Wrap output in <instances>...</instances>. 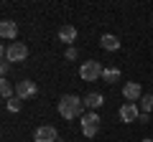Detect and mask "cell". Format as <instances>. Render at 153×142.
<instances>
[{"instance_id": "1", "label": "cell", "mask_w": 153, "mask_h": 142, "mask_svg": "<svg viewBox=\"0 0 153 142\" xmlns=\"http://www.w3.org/2000/svg\"><path fill=\"white\" fill-rule=\"evenodd\" d=\"M82 109H84V99L74 97V94H66V97L59 99V114L64 119H76L82 117Z\"/></svg>"}, {"instance_id": "2", "label": "cell", "mask_w": 153, "mask_h": 142, "mask_svg": "<svg viewBox=\"0 0 153 142\" xmlns=\"http://www.w3.org/2000/svg\"><path fill=\"white\" fill-rule=\"evenodd\" d=\"M3 56H5V61H16V64H21V61H26L28 59V46L26 43H21V41H13L10 46H5L3 48Z\"/></svg>"}, {"instance_id": "3", "label": "cell", "mask_w": 153, "mask_h": 142, "mask_svg": "<svg viewBox=\"0 0 153 142\" xmlns=\"http://www.w3.org/2000/svg\"><path fill=\"white\" fill-rule=\"evenodd\" d=\"M102 74H105V69L100 61H84L82 69H79V76L84 81H97V79H102Z\"/></svg>"}, {"instance_id": "4", "label": "cell", "mask_w": 153, "mask_h": 142, "mask_svg": "<svg viewBox=\"0 0 153 142\" xmlns=\"http://www.w3.org/2000/svg\"><path fill=\"white\" fill-rule=\"evenodd\" d=\"M56 140H59V132L51 124H41L33 132V142H56Z\"/></svg>"}, {"instance_id": "5", "label": "cell", "mask_w": 153, "mask_h": 142, "mask_svg": "<svg viewBox=\"0 0 153 142\" xmlns=\"http://www.w3.org/2000/svg\"><path fill=\"white\" fill-rule=\"evenodd\" d=\"M36 91H38V86H36V81H31V79H23V81H16V97L21 99H31V97H36Z\"/></svg>"}, {"instance_id": "6", "label": "cell", "mask_w": 153, "mask_h": 142, "mask_svg": "<svg viewBox=\"0 0 153 142\" xmlns=\"http://www.w3.org/2000/svg\"><path fill=\"white\" fill-rule=\"evenodd\" d=\"M82 132H84V137H94L100 132V117H97V112H89V114L82 117Z\"/></svg>"}, {"instance_id": "7", "label": "cell", "mask_w": 153, "mask_h": 142, "mask_svg": "<svg viewBox=\"0 0 153 142\" xmlns=\"http://www.w3.org/2000/svg\"><path fill=\"white\" fill-rule=\"evenodd\" d=\"M138 117H140V112H138V104L128 102L120 107V119L123 122H138Z\"/></svg>"}, {"instance_id": "8", "label": "cell", "mask_w": 153, "mask_h": 142, "mask_svg": "<svg viewBox=\"0 0 153 142\" xmlns=\"http://www.w3.org/2000/svg\"><path fill=\"white\" fill-rule=\"evenodd\" d=\"M123 97H125L128 102H138V99L143 97V94H140V84H138V81L125 84V86H123Z\"/></svg>"}, {"instance_id": "9", "label": "cell", "mask_w": 153, "mask_h": 142, "mask_svg": "<svg viewBox=\"0 0 153 142\" xmlns=\"http://www.w3.org/2000/svg\"><path fill=\"white\" fill-rule=\"evenodd\" d=\"M0 36H3V38H16V36H18L16 20H3V23H0Z\"/></svg>"}, {"instance_id": "10", "label": "cell", "mask_w": 153, "mask_h": 142, "mask_svg": "<svg viewBox=\"0 0 153 142\" xmlns=\"http://www.w3.org/2000/svg\"><path fill=\"white\" fill-rule=\"evenodd\" d=\"M100 46H102L105 51H117L120 48V41H117V36H112V33H105L102 38H100Z\"/></svg>"}, {"instance_id": "11", "label": "cell", "mask_w": 153, "mask_h": 142, "mask_svg": "<svg viewBox=\"0 0 153 142\" xmlns=\"http://www.w3.org/2000/svg\"><path fill=\"white\" fill-rule=\"evenodd\" d=\"M59 41H64V43H74V41H76V28L74 26H61L59 28Z\"/></svg>"}, {"instance_id": "12", "label": "cell", "mask_w": 153, "mask_h": 142, "mask_svg": "<svg viewBox=\"0 0 153 142\" xmlns=\"http://www.w3.org/2000/svg\"><path fill=\"white\" fill-rule=\"evenodd\" d=\"M84 104H87L92 112H97L100 107L105 104V97H102V94H94V91H92V94H87V97H84Z\"/></svg>"}, {"instance_id": "13", "label": "cell", "mask_w": 153, "mask_h": 142, "mask_svg": "<svg viewBox=\"0 0 153 142\" xmlns=\"http://www.w3.org/2000/svg\"><path fill=\"white\" fill-rule=\"evenodd\" d=\"M117 79H120V69H117V66H110V69H105V74H102V81L115 84Z\"/></svg>"}, {"instance_id": "14", "label": "cell", "mask_w": 153, "mask_h": 142, "mask_svg": "<svg viewBox=\"0 0 153 142\" xmlns=\"http://www.w3.org/2000/svg\"><path fill=\"white\" fill-rule=\"evenodd\" d=\"M151 109H153V94H143V97H140V112L148 114Z\"/></svg>"}, {"instance_id": "15", "label": "cell", "mask_w": 153, "mask_h": 142, "mask_svg": "<svg viewBox=\"0 0 153 142\" xmlns=\"http://www.w3.org/2000/svg\"><path fill=\"white\" fill-rule=\"evenodd\" d=\"M0 94H3V99H13V84L10 81H5V79H3V81H0Z\"/></svg>"}, {"instance_id": "16", "label": "cell", "mask_w": 153, "mask_h": 142, "mask_svg": "<svg viewBox=\"0 0 153 142\" xmlns=\"http://www.w3.org/2000/svg\"><path fill=\"white\" fill-rule=\"evenodd\" d=\"M5 109L8 112H21V99H18V97L8 99V102H5Z\"/></svg>"}, {"instance_id": "17", "label": "cell", "mask_w": 153, "mask_h": 142, "mask_svg": "<svg viewBox=\"0 0 153 142\" xmlns=\"http://www.w3.org/2000/svg\"><path fill=\"white\" fill-rule=\"evenodd\" d=\"M66 59L74 61V59H76V48H71V46H69V48H66Z\"/></svg>"}, {"instance_id": "18", "label": "cell", "mask_w": 153, "mask_h": 142, "mask_svg": "<svg viewBox=\"0 0 153 142\" xmlns=\"http://www.w3.org/2000/svg\"><path fill=\"white\" fill-rule=\"evenodd\" d=\"M8 69H10V61H3V64H0V71H3V74H8Z\"/></svg>"}, {"instance_id": "19", "label": "cell", "mask_w": 153, "mask_h": 142, "mask_svg": "<svg viewBox=\"0 0 153 142\" xmlns=\"http://www.w3.org/2000/svg\"><path fill=\"white\" fill-rule=\"evenodd\" d=\"M148 119H151V117H148V114H143V112H140V117H138V122H140V124H146Z\"/></svg>"}, {"instance_id": "20", "label": "cell", "mask_w": 153, "mask_h": 142, "mask_svg": "<svg viewBox=\"0 0 153 142\" xmlns=\"http://www.w3.org/2000/svg\"><path fill=\"white\" fill-rule=\"evenodd\" d=\"M146 142H151V140H146Z\"/></svg>"}]
</instances>
